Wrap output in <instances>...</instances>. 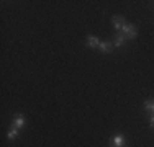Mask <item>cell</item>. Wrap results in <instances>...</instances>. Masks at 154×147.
I'll list each match as a JSON object with an SVG mask.
<instances>
[{"label": "cell", "mask_w": 154, "mask_h": 147, "mask_svg": "<svg viewBox=\"0 0 154 147\" xmlns=\"http://www.w3.org/2000/svg\"><path fill=\"white\" fill-rule=\"evenodd\" d=\"M122 33L126 36L128 39H136V36H138L136 26H134V25H131V23H125L123 28H122Z\"/></svg>", "instance_id": "cell-1"}, {"label": "cell", "mask_w": 154, "mask_h": 147, "mask_svg": "<svg viewBox=\"0 0 154 147\" xmlns=\"http://www.w3.org/2000/svg\"><path fill=\"white\" fill-rule=\"evenodd\" d=\"M25 124H26V119H25L23 115H15L12 121V126L17 128V129H20V128H25Z\"/></svg>", "instance_id": "cell-2"}, {"label": "cell", "mask_w": 154, "mask_h": 147, "mask_svg": "<svg viewBox=\"0 0 154 147\" xmlns=\"http://www.w3.org/2000/svg\"><path fill=\"white\" fill-rule=\"evenodd\" d=\"M125 43H126V36L123 33H116L115 39H113V47H122Z\"/></svg>", "instance_id": "cell-3"}, {"label": "cell", "mask_w": 154, "mask_h": 147, "mask_svg": "<svg viewBox=\"0 0 154 147\" xmlns=\"http://www.w3.org/2000/svg\"><path fill=\"white\" fill-rule=\"evenodd\" d=\"M125 23H126V21H125L123 16H113L112 18V25L115 26V29H120V31H122V28H123Z\"/></svg>", "instance_id": "cell-4"}, {"label": "cell", "mask_w": 154, "mask_h": 147, "mask_svg": "<svg viewBox=\"0 0 154 147\" xmlns=\"http://www.w3.org/2000/svg\"><path fill=\"white\" fill-rule=\"evenodd\" d=\"M98 49H100L102 52L108 54V52H112V49H113V43H110V41H100Z\"/></svg>", "instance_id": "cell-5"}, {"label": "cell", "mask_w": 154, "mask_h": 147, "mask_svg": "<svg viewBox=\"0 0 154 147\" xmlns=\"http://www.w3.org/2000/svg\"><path fill=\"white\" fill-rule=\"evenodd\" d=\"M87 46L89 47H98L100 46V39L97 36H87Z\"/></svg>", "instance_id": "cell-6"}, {"label": "cell", "mask_w": 154, "mask_h": 147, "mask_svg": "<svg viewBox=\"0 0 154 147\" xmlns=\"http://www.w3.org/2000/svg\"><path fill=\"white\" fill-rule=\"evenodd\" d=\"M112 142H113V146H115V147H122V146H123V142H125V139H123V136H122V134H116L115 137L112 139Z\"/></svg>", "instance_id": "cell-7"}, {"label": "cell", "mask_w": 154, "mask_h": 147, "mask_svg": "<svg viewBox=\"0 0 154 147\" xmlns=\"http://www.w3.org/2000/svg\"><path fill=\"white\" fill-rule=\"evenodd\" d=\"M144 110L154 115V100H151V101H146V103H144Z\"/></svg>", "instance_id": "cell-8"}, {"label": "cell", "mask_w": 154, "mask_h": 147, "mask_svg": "<svg viewBox=\"0 0 154 147\" xmlns=\"http://www.w3.org/2000/svg\"><path fill=\"white\" fill-rule=\"evenodd\" d=\"M17 136H18V129H17V128L8 129V134H7V137H8V139H15Z\"/></svg>", "instance_id": "cell-9"}, {"label": "cell", "mask_w": 154, "mask_h": 147, "mask_svg": "<svg viewBox=\"0 0 154 147\" xmlns=\"http://www.w3.org/2000/svg\"><path fill=\"white\" fill-rule=\"evenodd\" d=\"M149 126L154 129V115H151V118H149Z\"/></svg>", "instance_id": "cell-10"}]
</instances>
